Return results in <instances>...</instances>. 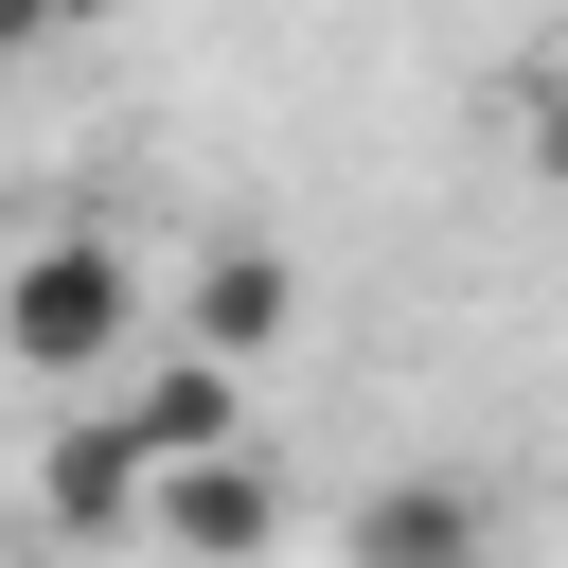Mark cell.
Segmentation results:
<instances>
[{
	"label": "cell",
	"mask_w": 568,
	"mask_h": 568,
	"mask_svg": "<svg viewBox=\"0 0 568 568\" xmlns=\"http://www.w3.org/2000/svg\"><path fill=\"white\" fill-rule=\"evenodd\" d=\"M142 355V248H106V231H36V248H0V373H36V390H106Z\"/></svg>",
	"instance_id": "6da1fadb"
},
{
	"label": "cell",
	"mask_w": 568,
	"mask_h": 568,
	"mask_svg": "<svg viewBox=\"0 0 568 568\" xmlns=\"http://www.w3.org/2000/svg\"><path fill=\"white\" fill-rule=\"evenodd\" d=\"M284 532H302V497H284L266 444H231V462H160V479H142V568H266Z\"/></svg>",
	"instance_id": "7a4b0ae2"
},
{
	"label": "cell",
	"mask_w": 568,
	"mask_h": 568,
	"mask_svg": "<svg viewBox=\"0 0 568 568\" xmlns=\"http://www.w3.org/2000/svg\"><path fill=\"white\" fill-rule=\"evenodd\" d=\"M106 408L142 426V462H231V444H248V373L195 355V337H142V355L106 373Z\"/></svg>",
	"instance_id": "3957f363"
},
{
	"label": "cell",
	"mask_w": 568,
	"mask_h": 568,
	"mask_svg": "<svg viewBox=\"0 0 568 568\" xmlns=\"http://www.w3.org/2000/svg\"><path fill=\"white\" fill-rule=\"evenodd\" d=\"M142 479H160V462H142V426H124L106 390L36 444V515H53L71 550H142Z\"/></svg>",
	"instance_id": "277c9868"
},
{
	"label": "cell",
	"mask_w": 568,
	"mask_h": 568,
	"mask_svg": "<svg viewBox=\"0 0 568 568\" xmlns=\"http://www.w3.org/2000/svg\"><path fill=\"white\" fill-rule=\"evenodd\" d=\"M178 337H195V355H231V373H266V355L302 337V266H284V248H248V231H231V248H195V266H178Z\"/></svg>",
	"instance_id": "5b68a950"
},
{
	"label": "cell",
	"mask_w": 568,
	"mask_h": 568,
	"mask_svg": "<svg viewBox=\"0 0 568 568\" xmlns=\"http://www.w3.org/2000/svg\"><path fill=\"white\" fill-rule=\"evenodd\" d=\"M479 532H497V515H479V479H373V497L337 515V550H355V568H479Z\"/></svg>",
	"instance_id": "8992f818"
},
{
	"label": "cell",
	"mask_w": 568,
	"mask_h": 568,
	"mask_svg": "<svg viewBox=\"0 0 568 568\" xmlns=\"http://www.w3.org/2000/svg\"><path fill=\"white\" fill-rule=\"evenodd\" d=\"M89 18H124V0H0V53H53V36H89Z\"/></svg>",
	"instance_id": "52a82bcc"
},
{
	"label": "cell",
	"mask_w": 568,
	"mask_h": 568,
	"mask_svg": "<svg viewBox=\"0 0 568 568\" xmlns=\"http://www.w3.org/2000/svg\"><path fill=\"white\" fill-rule=\"evenodd\" d=\"M515 124H532V178H568V71H532V89H515Z\"/></svg>",
	"instance_id": "ba28073f"
}]
</instances>
